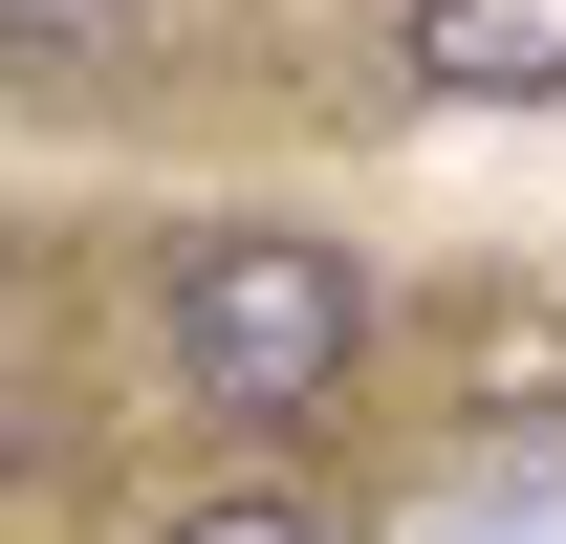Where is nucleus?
I'll use <instances>...</instances> for the list:
<instances>
[{
  "instance_id": "nucleus-1",
  "label": "nucleus",
  "mask_w": 566,
  "mask_h": 544,
  "mask_svg": "<svg viewBox=\"0 0 566 544\" xmlns=\"http://www.w3.org/2000/svg\"><path fill=\"white\" fill-rule=\"evenodd\" d=\"M153 370L218 414V436H305V414L370 370V262L305 240V218H197L153 262Z\"/></svg>"
},
{
  "instance_id": "nucleus-2",
  "label": "nucleus",
  "mask_w": 566,
  "mask_h": 544,
  "mask_svg": "<svg viewBox=\"0 0 566 544\" xmlns=\"http://www.w3.org/2000/svg\"><path fill=\"white\" fill-rule=\"evenodd\" d=\"M392 66H415L436 109H566V0H415Z\"/></svg>"
},
{
  "instance_id": "nucleus-3",
  "label": "nucleus",
  "mask_w": 566,
  "mask_h": 544,
  "mask_svg": "<svg viewBox=\"0 0 566 544\" xmlns=\"http://www.w3.org/2000/svg\"><path fill=\"white\" fill-rule=\"evenodd\" d=\"M132 22H153V0H0V44H22L44 87H87L109 44H132Z\"/></svg>"
},
{
  "instance_id": "nucleus-4",
  "label": "nucleus",
  "mask_w": 566,
  "mask_h": 544,
  "mask_svg": "<svg viewBox=\"0 0 566 544\" xmlns=\"http://www.w3.org/2000/svg\"><path fill=\"white\" fill-rule=\"evenodd\" d=\"M153 544H327V523H305L283 479H218V501H175V523H153Z\"/></svg>"
}]
</instances>
